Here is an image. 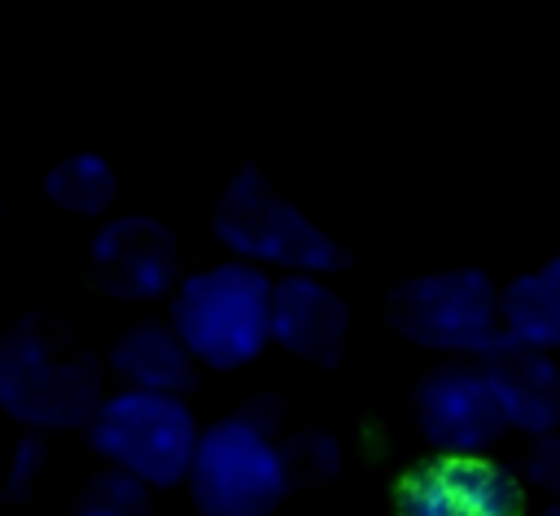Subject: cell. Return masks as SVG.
<instances>
[{
    "label": "cell",
    "mask_w": 560,
    "mask_h": 516,
    "mask_svg": "<svg viewBox=\"0 0 560 516\" xmlns=\"http://www.w3.org/2000/svg\"><path fill=\"white\" fill-rule=\"evenodd\" d=\"M101 372L48 319H22L0 341V415L35 433H74L101 402Z\"/></svg>",
    "instance_id": "obj_1"
},
{
    "label": "cell",
    "mask_w": 560,
    "mask_h": 516,
    "mask_svg": "<svg viewBox=\"0 0 560 516\" xmlns=\"http://www.w3.org/2000/svg\"><path fill=\"white\" fill-rule=\"evenodd\" d=\"M171 324L197 363L245 367L271 341V280L245 258L192 271L171 293Z\"/></svg>",
    "instance_id": "obj_2"
},
{
    "label": "cell",
    "mask_w": 560,
    "mask_h": 516,
    "mask_svg": "<svg viewBox=\"0 0 560 516\" xmlns=\"http://www.w3.org/2000/svg\"><path fill=\"white\" fill-rule=\"evenodd\" d=\"M83 437L105 464L140 477L149 490H166L188 481L201 429L184 394L118 385L96 402L92 420L83 424Z\"/></svg>",
    "instance_id": "obj_3"
},
{
    "label": "cell",
    "mask_w": 560,
    "mask_h": 516,
    "mask_svg": "<svg viewBox=\"0 0 560 516\" xmlns=\"http://www.w3.org/2000/svg\"><path fill=\"white\" fill-rule=\"evenodd\" d=\"M210 227L223 249H232L236 258L258 262V267L328 275L350 262L346 249L315 219H306L289 197H280L258 171L232 175V184L214 201Z\"/></svg>",
    "instance_id": "obj_4"
},
{
    "label": "cell",
    "mask_w": 560,
    "mask_h": 516,
    "mask_svg": "<svg viewBox=\"0 0 560 516\" xmlns=\"http://www.w3.org/2000/svg\"><path fill=\"white\" fill-rule=\"evenodd\" d=\"M289 490V459L254 415H228L201 429L188 494L201 516H271Z\"/></svg>",
    "instance_id": "obj_5"
},
{
    "label": "cell",
    "mask_w": 560,
    "mask_h": 516,
    "mask_svg": "<svg viewBox=\"0 0 560 516\" xmlns=\"http://www.w3.org/2000/svg\"><path fill=\"white\" fill-rule=\"evenodd\" d=\"M389 324L424 350L481 354L503 332L499 289L486 271L472 267L429 271L402 280L389 293Z\"/></svg>",
    "instance_id": "obj_6"
},
{
    "label": "cell",
    "mask_w": 560,
    "mask_h": 516,
    "mask_svg": "<svg viewBox=\"0 0 560 516\" xmlns=\"http://www.w3.org/2000/svg\"><path fill=\"white\" fill-rule=\"evenodd\" d=\"M416 424L438 455H481L512 429L481 363L429 372L416 389Z\"/></svg>",
    "instance_id": "obj_7"
},
{
    "label": "cell",
    "mask_w": 560,
    "mask_h": 516,
    "mask_svg": "<svg viewBox=\"0 0 560 516\" xmlns=\"http://www.w3.org/2000/svg\"><path fill=\"white\" fill-rule=\"evenodd\" d=\"M521 485L481 455L411 464L394 485V516H521Z\"/></svg>",
    "instance_id": "obj_8"
},
{
    "label": "cell",
    "mask_w": 560,
    "mask_h": 516,
    "mask_svg": "<svg viewBox=\"0 0 560 516\" xmlns=\"http://www.w3.org/2000/svg\"><path fill=\"white\" fill-rule=\"evenodd\" d=\"M88 267L109 297L153 302L166 297L179 280V245L166 223L149 214H118L92 236Z\"/></svg>",
    "instance_id": "obj_9"
},
{
    "label": "cell",
    "mask_w": 560,
    "mask_h": 516,
    "mask_svg": "<svg viewBox=\"0 0 560 516\" xmlns=\"http://www.w3.org/2000/svg\"><path fill=\"white\" fill-rule=\"evenodd\" d=\"M481 372L490 376L503 415L521 433H551L560 429V367L542 345H529L512 332H499L481 354Z\"/></svg>",
    "instance_id": "obj_10"
},
{
    "label": "cell",
    "mask_w": 560,
    "mask_h": 516,
    "mask_svg": "<svg viewBox=\"0 0 560 516\" xmlns=\"http://www.w3.org/2000/svg\"><path fill=\"white\" fill-rule=\"evenodd\" d=\"M350 328V310L337 289L319 280V271H284L271 280V341H280L298 359L332 363L341 354Z\"/></svg>",
    "instance_id": "obj_11"
},
{
    "label": "cell",
    "mask_w": 560,
    "mask_h": 516,
    "mask_svg": "<svg viewBox=\"0 0 560 516\" xmlns=\"http://www.w3.org/2000/svg\"><path fill=\"white\" fill-rule=\"evenodd\" d=\"M109 376L131 389L184 394L197 380V359L175 332V324L140 319L109 345Z\"/></svg>",
    "instance_id": "obj_12"
},
{
    "label": "cell",
    "mask_w": 560,
    "mask_h": 516,
    "mask_svg": "<svg viewBox=\"0 0 560 516\" xmlns=\"http://www.w3.org/2000/svg\"><path fill=\"white\" fill-rule=\"evenodd\" d=\"M499 315L503 332L542 350H560V249L538 271L516 275L499 293Z\"/></svg>",
    "instance_id": "obj_13"
},
{
    "label": "cell",
    "mask_w": 560,
    "mask_h": 516,
    "mask_svg": "<svg viewBox=\"0 0 560 516\" xmlns=\"http://www.w3.org/2000/svg\"><path fill=\"white\" fill-rule=\"evenodd\" d=\"M44 197L79 219H101L118 197V175L101 153H70L44 175Z\"/></svg>",
    "instance_id": "obj_14"
},
{
    "label": "cell",
    "mask_w": 560,
    "mask_h": 516,
    "mask_svg": "<svg viewBox=\"0 0 560 516\" xmlns=\"http://www.w3.org/2000/svg\"><path fill=\"white\" fill-rule=\"evenodd\" d=\"M70 516H149V485L140 477L105 464L88 481V490Z\"/></svg>",
    "instance_id": "obj_15"
},
{
    "label": "cell",
    "mask_w": 560,
    "mask_h": 516,
    "mask_svg": "<svg viewBox=\"0 0 560 516\" xmlns=\"http://www.w3.org/2000/svg\"><path fill=\"white\" fill-rule=\"evenodd\" d=\"M48 468V433H35V429H22L9 446V459H4V494L9 499H26L39 477Z\"/></svg>",
    "instance_id": "obj_16"
},
{
    "label": "cell",
    "mask_w": 560,
    "mask_h": 516,
    "mask_svg": "<svg viewBox=\"0 0 560 516\" xmlns=\"http://www.w3.org/2000/svg\"><path fill=\"white\" fill-rule=\"evenodd\" d=\"M525 477L538 485V490H551L560 494V433H538L529 459H525Z\"/></svg>",
    "instance_id": "obj_17"
},
{
    "label": "cell",
    "mask_w": 560,
    "mask_h": 516,
    "mask_svg": "<svg viewBox=\"0 0 560 516\" xmlns=\"http://www.w3.org/2000/svg\"><path fill=\"white\" fill-rule=\"evenodd\" d=\"M547 516H560V507H556V512H547Z\"/></svg>",
    "instance_id": "obj_18"
}]
</instances>
